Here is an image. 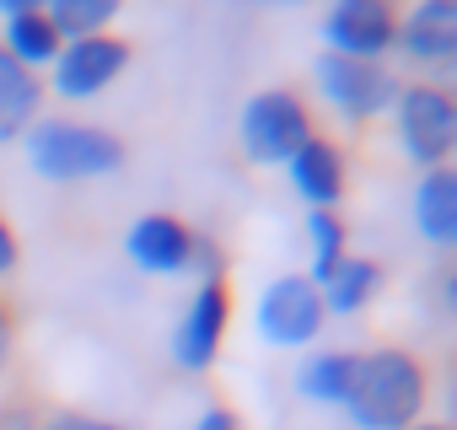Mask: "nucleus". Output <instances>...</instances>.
Masks as SVG:
<instances>
[{"label":"nucleus","instance_id":"nucleus-1","mask_svg":"<svg viewBox=\"0 0 457 430\" xmlns=\"http://www.w3.org/2000/svg\"><path fill=\"white\" fill-rule=\"evenodd\" d=\"M425 398H430L425 360L398 344H382V350L355 355V382H350L345 414L355 430H409L425 419Z\"/></svg>","mask_w":457,"mask_h":430},{"label":"nucleus","instance_id":"nucleus-2","mask_svg":"<svg viewBox=\"0 0 457 430\" xmlns=\"http://www.w3.org/2000/svg\"><path fill=\"white\" fill-rule=\"evenodd\" d=\"M17 145L28 156V172H38L44 183H97L124 167V140L81 119H33Z\"/></svg>","mask_w":457,"mask_h":430},{"label":"nucleus","instance_id":"nucleus-3","mask_svg":"<svg viewBox=\"0 0 457 430\" xmlns=\"http://www.w3.org/2000/svg\"><path fill=\"white\" fill-rule=\"evenodd\" d=\"M312 135H318L312 108L291 87H264L237 113V145H243V156L253 167H286Z\"/></svg>","mask_w":457,"mask_h":430},{"label":"nucleus","instance_id":"nucleus-4","mask_svg":"<svg viewBox=\"0 0 457 430\" xmlns=\"http://www.w3.org/2000/svg\"><path fill=\"white\" fill-rule=\"evenodd\" d=\"M393 129H398V151L430 172V167H452L457 151V103L441 81H409L393 97Z\"/></svg>","mask_w":457,"mask_h":430},{"label":"nucleus","instance_id":"nucleus-5","mask_svg":"<svg viewBox=\"0 0 457 430\" xmlns=\"http://www.w3.org/2000/svg\"><path fill=\"white\" fill-rule=\"evenodd\" d=\"M253 323L270 350H307V344H318V334L328 323L323 291L307 275H275L253 302Z\"/></svg>","mask_w":457,"mask_h":430},{"label":"nucleus","instance_id":"nucleus-6","mask_svg":"<svg viewBox=\"0 0 457 430\" xmlns=\"http://www.w3.org/2000/svg\"><path fill=\"white\" fill-rule=\"evenodd\" d=\"M312 76H318L323 103H328L339 119H350V124H366V119L387 113V108H393V97H398V87H403L387 65L345 60V54H328V49L312 60Z\"/></svg>","mask_w":457,"mask_h":430},{"label":"nucleus","instance_id":"nucleus-7","mask_svg":"<svg viewBox=\"0 0 457 430\" xmlns=\"http://www.w3.org/2000/svg\"><path fill=\"white\" fill-rule=\"evenodd\" d=\"M129 54H135V49H129V38H119V33L76 38V44H65V49L54 54L44 92L65 97V103H92V97H103V92L129 70Z\"/></svg>","mask_w":457,"mask_h":430},{"label":"nucleus","instance_id":"nucleus-8","mask_svg":"<svg viewBox=\"0 0 457 430\" xmlns=\"http://www.w3.org/2000/svg\"><path fill=\"white\" fill-rule=\"evenodd\" d=\"M226 323H232V296H226V280L194 285V296L183 302V312H178V323H172V344H167L172 366L188 371V376L210 371L215 355H220Z\"/></svg>","mask_w":457,"mask_h":430},{"label":"nucleus","instance_id":"nucleus-9","mask_svg":"<svg viewBox=\"0 0 457 430\" xmlns=\"http://www.w3.org/2000/svg\"><path fill=\"white\" fill-rule=\"evenodd\" d=\"M398 38V12L387 0H334L323 12V49L345 60L382 65Z\"/></svg>","mask_w":457,"mask_h":430},{"label":"nucleus","instance_id":"nucleus-10","mask_svg":"<svg viewBox=\"0 0 457 430\" xmlns=\"http://www.w3.org/2000/svg\"><path fill=\"white\" fill-rule=\"evenodd\" d=\"M194 227L178 221L167 210H151V215H135V227L124 232V253L140 275H156V280H178L188 275V259H194Z\"/></svg>","mask_w":457,"mask_h":430},{"label":"nucleus","instance_id":"nucleus-11","mask_svg":"<svg viewBox=\"0 0 457 430\" xmlns=\"http://www.w3.org/2000/svg\"><path fill=\"white\" fill-rule=\"evenodd\" d=\"M393 49L420 70H446L457 60V0H420L398 17Z\"/></svg>","mask_w":457,"mask_h":430},{"label":"nucleus","instance_id":"nucleus-12","mask_svg":"<svg viewBox=\"0 0 457 430\" xmlns=\"http://www.w3.org/2000/svg\"><path fill=\"white\" fill-rule=\"evenodd\" d=\"M286 183L296 188V199H302L307 210H339L345 183H350V167H345L339 140L312 135V140H307V145L286 161Z\"/></svg>","mask_w":457,"mask_h":430},{"label":"nucleus","instance_id":"nucleus-13","mask_svg":"<svg viewBox=\"0 0 457 430\" xmlns=\"http://www.w3.org/2000/svg\"><path fill=\"white\" fill-rule=\"evenodd\" d=\"M0 49H6L22 70H49L54 54L65 49V38L54 33V22L44 17V0H0Z\"/></svg>","mask_w":457,"mask_h":430},{"label":"nucleus","instance_id":"nucleus-14","mask_svg":"<svg viewBox=\"0 0 457 430\" xmlns=\"http://www.w3.org/2000/svg\"><path fill=\"white\" fill-rule=\"evenodd\" d=\"M409 221L430 248H452L457 243V172L452 167H430L414 178V199H409Z\"/></svg>","mask_w":457,"mask_h":430},{"label":"nucleus","instance_id":"nucleus-15","mask_svg":"<svg viewBox=\"0 0 457 430\" xmlns=\"http://www.w3.org/2000/svg\"><path fill=\"white\" fill-rule=\"evenodd\" d=\"M33 119H44V81L0 49V145H17Z\"/></svg>","mask_w":457,"mask_h":430},{"label":"nucleus","instance_id":"nucleus-16","mask_svg":"<svg viewBox=\"0 0 457 430\" xmlns=\"http://www.w3.org/2000/svg\"><path fill=\"white\" fill-rule=\"evenodd\" d=\"M355 355L361 350H307L296 366V393L323 409H345L350 382H355Z\"/></svg>","mask_w":457,"mask_h":430},{"label":"nucleus","instance_id":"nucleus-17","mask_svg":"<svg viewBox=\"0 0 457 430\" xmlns=\"http://www.w3.org/2000/svg\"><path fill=\"white\" fill-rule=\"evenodd\" d=\"M318 291H323V312H328V318H355V312H366V307L382 296V264L345 253V264H339Z\"/></svg>","mask_w":457,"mask_h":430},{"label":"nucleus","instance_id":"nucleus-18","mask_svg":"<svg viewBox=\"0 0 457 430\" xmlns=\"http://www.w3.org/2000/svg\"><path fill=\"white\" fill-rule=\"evenodd\" d=\"M307 243H312V264H307V280L323 285L345 253H350V232H345V215L339 210H307Z\"/></svg>","mask_w":457,"mask_h":430},{"label":"nucleus","instance_id":"nucleus-19","mask_svg":"<svg viewBox=\"0 0 457 430\" xmlns=\"http://www.w3.org/2000/svg\"><path fill=\"white\" fill-rule=\"evenodd\" d=\"M44 17L54 22V33L65 44H76V38H92V33H113L119 0H44Z\"/></svg>","mask_w":457,"mask_h":430},{"label":"nucleus","instance_id":"nucleus-20","mask_svg":"<svg viewBox=\"0 0 457 430\" xmlns=\"http://www.w3.org/2000/svg\"><path fill=\"white\" fill-rule=\"evenodd\" d=\"M188 275H194V285H204V280H220V275H226V259H220V248H215L210 237H194Z\"/></svg>","mask_w":457,"mask_h":430},{"label":"nucleus","instance_id":"nucleus-21","mask_svg":"<svg viewBox=\"0 0 457 430\" xmlns=\"http://www.w3.org/2000/svg\"><path fill=\"white\" fill-rule=\"evenodd\" d=\"M44 430H124V425L97 419V414H76V409H65V414H49V419H44Z\"/></svg>","mask_w":457,"mask_h":430},{"label":"nucleus","instance_id":"nucleus-22","mask_svg":"<svg viewBox=\"0 0 457 430\" xmlns=\"http://www.w3.org/2000/svg\"><path fill=\"white\" fill-rule=\"evenodd\" d=\"M17 264H22V243H17L12 221L0 215V280H12V275H17Z\"/></svg>","mask_w":457,"mask_h":430},{"label":"nucleus","instance_id":"nucleus-23","mask_svg":"<svg viewBox=\"0 0 457 430\" xmlns=\"http://www.w3.org/2000/svg\"><path fill=\"white\" fill-rule=\"evenodd\" d=\"M194 430H243V419H237L232 409H220V403H215V409H204V414L194 419Z\"/></svg>","mask_w":457,"mask_h":430},{"label":"nucleus","instance_id":"nucleus-24","mask_svg":"<svg viewBox=\"0 0 457 430\" xmlns=\"http://www.w3.org/2000/svg\"><path fill=\"white\" fill-rule=\"evenodd\" d=\"M12 344H17V323H12L6 302H0V371H6V360H12Z\"/></svg>","mask_w":457,"mask_h":430},{"label":"nucleus","instance_id":"nucleus-25","mask_svg":"<svg viewBox=\"0 0 457 430\" xmlns=\"http://www.w3.org/2000/svg\"><path fill=\"white\" fill-rule=\"evenodd\" d=\"M0 430H38V419L28 409H0Z\"/></svg>","mask_w":457,"mask_h":430},{"label":"nucleus","instance_id":"nucleus-26","mask_svg":"<svg viewBox=\"0 0 457 430\" xmlns=\"http://www.w3.org/2000/svg\"><path fill=\"white\" fill-rule=\"evenodd\" d=\"M409 430H446L441 419H420V425H409Z\"/></svg>","mask_w":457,"mask_h":430}]
</instances>
